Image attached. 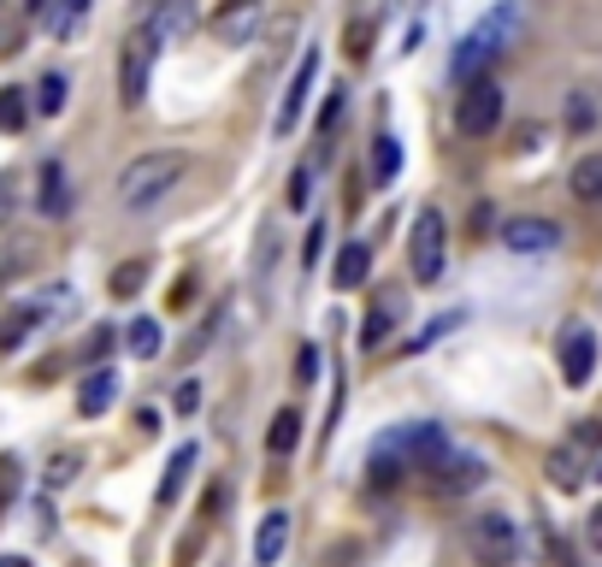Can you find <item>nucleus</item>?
Wrapping results in <instances>:
<instances>
[{
  "label": "nucleus",
  "mask_w": 602,
  "mask_h": 567,
  "mask_svg": "<svg viewBox=\"0 0 602 567\" xmlns=\"http://www.w3.org/2000/svg\"><path fill=\"white\" fill-rule=\"evenodd\" d=\"M184 184V154H137L130 166L119 172V201L130 213H142V208H154V201H166L172 189Z\"/></svg>",
  "instance_id": "obj_1"
},
{
  "label": "nucleus",
  "mask_w": 602,
  "mask_h": 567,
  "mask_svg": "<svg viewBox=\"0 0 602 567\" xmlns=\"http://www.w3.org/2000/svg\"><path fill=\"white\" fill-rule=\"evenodd\" d=\"M467 556L479 567H514L520 562V520L491 508V515H473L467 520Z\"/></svg>",
  "instance_id": "obj_2"
},
{
  "label": "nucleus",
  "mask_w": 602,
  "mask_h": 567,
  "mask_svg": "<svg viewBox=\"0 0 602 567\" xmlns=\"http://www.w3.org/2000/svg\"><path fill=\"white\" fill-rule=\"evenodd\" d=\"M514 24H520V12H514V0H503V7H496L491 19H484L479 31L461 42V54H455V78H461V83H479L484 66H491L496 54H503V42L514 36Z\"/></svg>",
  "instance_id": "obj_3"
},
{
  "label": "nucleus",
  "mask_w": 602,
  "mask_h": 567,
  "mask_svg": "<svg viewBox=\"0 0 602 567\" xmlns=\"http://www.w3.org/2000/svg\"><path fill=\"white\" fill-rule=\"evenodd\" d=\"M160 42L149 24H137L130 31V42H125V60H119V101L125 107H142V95H149V71H154V60H160Z\"/></svg>",
  "instance_id": "obj_4"
},
{
  "label": "nucleus",
  "mask_w": 602,
  "mask_h": 567,
  "mask_svg": "<svg viewBox=\"0 0 602 567\" xmlns=\"http://www.w3.org/2000/svg\"><path fill=\"white\" fill-rule=\"evenodd\" d=\"M455 125H461V137H491V130L503 125V83L496 78L467 83L461 107H455Z\"/></svg>",
  "instance_id": "obj_5"
},
{
  "label": "nucleus",
  "mask_w": 602,
  "mask_h": 567,
  "mask_svg": "<svg viewBox=\"0 0 602 567\" xmlns=\"http://www.w3.org/2000/svg\"><path fill=\"white\" fill-rule=\"evenodd\" d=\"M444 213L437 208H420L414 220V237H408V260H414V279L420 284H437L444 279Z\"/></svg>",
  "instance_id": "obj_6"
},
{
  "label": "nucleus",
  "mask_w": 602,
  "mask_h": 567,
  "mask_svg": "<svg viewBox=\"0 0 602 567\" xmlns=\"http://www.w3.org/2000/svg\"><path fill=\"white\" fill-rule=\"evenodd\" d=\"M260 19H267L260 0H225V7L213 12V36L225 42V48H248V42L260 36Z\"/></svg>",
  "instance_id": "obj_7"
},
{
  "label": "nucleus",
  "mask_w": 602,
  "mask_h": 567,
  "mask_svg": "<svg viewBox=\"0 0 602 567\" xmlns=\"http://www.w3.org/2000/svg\"><path fill=\"white\" fill-rule=\"evenodd\" d=\"M425 485H432L437 497H461V491H479V485H484V461H479V456H461V449H449V456L437 461L432 473H425Z\"/></svg>",
  "instance_id": "obj_8"
},
{
  "label": "nucleus",
  "mask_w": 602,
  "mask_h": 567,
  "mask_svg": "<svg viewBox=\"0 0 602 567\" xmlns=\"http://www.w3.org/2000/svg\"><path fill=\"white\" fill-rule=\"evenodd\" d=\"M503 243H508L514 255H550V249H562V225L520 213V220H508V225H503Z\"/></svg>",
  "instance_id": "obj_9"
},
{
  "label": "nucleus",
  "mask_w": 602,
  "mask_h": 567,
  "mask_svg": "<svg viewBox=\"0 0 602 567\" xmlns=\"http://www.w3.org/2000/svg\"><path fill=\"white\" fill-rule=\"evenodd\" d=\"M314 78H319V54H302L296 78H290L284 101H278V130H284V137L302 125V107H307V95H314Z\"/></svg>",
  "instance_id": "obj_10"
},
{
  "label": "nucleus",
  "mask_w": 602,
  "mask_h": 567,
  "mask_svg": "<svg viewBox=\"0 0 602 567\" xmlns=\"http://www.w3.org/2000/svg\"><path fill=\"white\" fill-rule=\"evenodd\" d=\"M591 373H597V338L579 326L562 331V378L579 390V385H591Z\"/></svg>",
  "instance_id": "obj_11"
},
{
  "label": "nucleus",
  "mask_w": 602,
  "mask_h": 567,
  "mask_svg": "<svg viewBox=\"0 0 602 567\" xmlns=\"http://www.w3.org/2000/svg\"><path fill=\"white\" fill-rule=\"evenodd\" d=\"M543 479H550L555 491H579L585 479H591V468H585V444L573 438L562 449H550V461H543Z\"/></svg>",
  "instance_id": "obj_12"
},
{
  "label": "nucleus",
  "mask_w": 602,
  "mask_h": 567,
  "mask_svg": "<svg viewBox=\"0 0 602 567\" xmlns=\"http://www.w3.org/2000/svg\"><path fill=\"white\" fill-rule=\"evenodd\" d=\"M396 319H402V296H378L373 308L361 314V349H385Z\"/></svg>",
  "instance_id": "obj_13"
},
{
  "label": "nucleus",
  "mask_w": 602,
  "mask_h": 567,
  "mask_svg": "<svg viewBox=\"0 0 602 567\" xmlns=\"http://www.w3.org/2000/svg\"><path fill=\"white\" fill-rule=\"evenodd\" d=\"M36 184H42V196H36L42 213H48V220H66V213H71V178H66L60 160H42Z\"/></svg>",
  "instance_id": "obj_14"
},
{
  "label": "nucleus",
  "mask_w": 602,
  "mask_h": 567,
  "mask_svg": "<svg viewBox=\"0 0 602 567\" xmlns=\"http://www.w3.org/2000/svg\"><path fill=\"white\" fill-rule=\"evenodd\" d=\"M113 397H119V373H113V367H95V373L78 385V414H90V420L107 414Z\"/></svg>",
  "instance_id": "obj_15"
},
{
  "label": "nucleus",
  "mask_w": 602,
  "mask_h": 567,
  "mask_svg": "<svg viewBox=\"0 0 602 567\" xmlns=\"http://www.w3.org/2000/svg\"><path fill=\"white\" fill-rule=\"evenodd\" d=\"M284 550H290V515H284V508H272V515L260 520V532H255V562L260 567H278Z\"/></svg>",
  "instance_id": "obj_16"
},
{
  "label": "nucleus",
  "mask_w": 602,
  "mask_h": 567,
  "mask_svg": "<svg viewBox=\"0 0 602 567\" xmlns=\"http://www.w3.org/2000/svg\"><path fill=\"white\" fill-rule=\"evenodd\" d=\"M142 24H149L160 42H172V36H184L189 24H196V7H189V0H160V7H154Z\"/></svg>",
  "instance_id": "obj_17"
},
{
  "label": "nucleus",
  "mask_w": 602,
  "mask_h": 567,
  "mask_svg": "<svg viewBox=\"0 0 602 567\" xmlns=\"http://www.w3.org/2000/svg\"><path fill=\"white\" fill-rule=\"evenodd\" d=\"M567 189L585 201V208H602V154H585L579 166L567 172Z\"/></svg>",
  "instance_id": "obj_18"
},
{
  "label": "nucleus",
  "mask_w": 602,
  "mask_h": 567,
  "mask_svg": "<svg viewBox=\"0 0 602 567\" xmlns=\"http://www.w3.org/2000/svg\"><path fill=\"white\" fill-rule=\"evenodd\" d=\"M366 272H373V249H366V243H349L343 255H337V290H361L366 284Z\"/></svg>",
  "instance_id": "obj_19"
},
{
  "label": "nucleus",
  "mask_w": 602,
  "mask_h": 567,
  "mask_svg": "<svg viewBox=\"0 0 602 567\" xmlns=\"http://www.w3.org/2000/svg\"><path fill=\"white\" fill-rule=\"evenodd\" d=\"M296 444H302V414L296 409H278L272 426H267V449L284 461V456H296Z\"/></svg>",
  "instance_id": "obj_20"
},
{
  "label": "nucleus",
  "mask_w": 602,
  "mask_h": 567,
  "mask_svg": "<svg viewBox=\"0 0 602 567\" xmlns=\"http://www.w3.org/2000/svg\"><path fill=\"white\" fill-rule=\"evenodd\" d=\"M189 468H196V444L172 449V461H166V479H160V508H172V503H178V491H184Z\"/></svg>",
  "instance_id": "obj_21"
},
{
  "label": "nucleus",
  "mask_w": 602,
  "mask_h": 567,
  "mask_svg": "<svg viewBox=\"0 0 602 567\" xmlns=\"http://www.w3.org/2000/svg\"><path fill=\"white\" fill-rule=\"evenodd\" d=\"M36 319H42V308H12L7 319H0V355H12L24 338L36 331Z\"/></svg>",
  "instance_id": "obj_22"
},
{
  "label": "nucleus",
  "mask_w": 602,
  "mask_h": 567,
  "mask_svg": "<svg viewBox=\"0 0 602 567\" xmlns=\"http://www.w3.org/2000/svg\"><path fill=\"white\" fill-rule=\"evenodd\" d=\"M83 12H90V0H54V7L42 12V24H48L54 36H71L83 24Z\"/></svg>",
  "instance_id": "obj_23"
},
{
  "label": "nucleus",
  "mask_w": 602,
  "mask_h": 567,
  "mask_svg": "<svg viewBox=\"0 0 602 567\" xmlns=\"http://www.w3.org/2000/svg\"><path fill=\"white\" fill-rule=\"evenodd\" d=\"M125 349H130L137 361H154V355H160V326H154V319H137V326L125 331Z\"/></svg>",
  "instance_id": "obj_24"
},
{
  "label": "nucleus",
  "mask_w": 602,
  "mask_h": 567,
  "mask_svg": "<svg viewBox=\"0 0 602 567\" xmlns=\"http://www.w3.org/2000/svg\"><path fill=\"white\" fill-rule=\"evenodd\" d=\"M396 172H402V149H396V137L385 130V137L373 142V178H378V184H390Z\"/></svg>",
  "instance_id": "obj_25"
},
{
  "label": "nucleus",
  "mask_w": 602,
  "mask_h": 567,
  "mask_svg": "<svg viewBox=\"0 0 602 567\" xmlns=\"http://www.w3.org/2000/svg\"><path fill=\"white\" fill-rule=\"evenodd\" d=\"M31 125V101H24V90H0V130H24Z\"/></svg>",
  "instance_id": "obj_26"
},
{
  "label": "nucleus",
  "mask_w": 602,
  "mask_h": 567,
  "mask_svg": "<svg viewBox=\"0 0 602 567\" xmlns=\"http://www.w3.org/2000/svg\"><path fill=\"white\" fill-rule=\"evenodd\" d=\"M142 279H149V260H125V267L113 272V284H107V290L125 302V296H137V290H142Z\"/></svg>",
  "instance_id": "obj_27"
},
{
  "label": "nucleus",
  "mask_w": 602,
  "mask_h": 567,
  "mask_svg": "<svg viewBox=\"0 0 602 567\" xmlns=\"http://www.w3.org/2000/svg\"><path fill=\"white\" fill-rule=\"evenodd\" d=\"M78 473H83V456H78V449H60V456L48 461V485H54V491H60V485H71Z\"/></svg>",
  "instance_id": "obj_28"
},
{
  "label": "nucleus",
  "mask_w": 602,
  "mask_h": 567,
  "mask_svg": "<svg viewBox=\"0 0 602 567\" xmlns=\"http://www.w3.org/2000/svg\"><path fill=\"white\" fill-rule=\"evenodd\" d=\"M66 90H71V83L60 78V71H48V78H42V90H36V107L42 113H60L66 107Z\"/></svg>",
  "instance_id": "obj_29"
},
{
  "label": "nucleus",
  "mask_w": 602,
  "mask_h": 567,
  "mask_svg": "<svg viewBox=\"0 0 602 567\" xmlns=\"http://www.w3.org/2000/svg\"><path fill=\"white\" fill-rule=\"evenodd\" d=\"M307 201H314V166H296L290 172V208H307Z\"/></svg>",
  "instance_id": "obj_30"
},
{
  "label": "nucleus",
  "mask_w": 602,
  "mask_h": 567,
  "mask_svg": "<svg viewBox=\"0 0 602 567\" xmlns=\"http://www.w3.org/2000/svg\"><path fill=\"white\" fill-rule=\"evenodd\" d=\"M349 54H355V60H366V42H373V24H366V19H355V24H349Z\"/></svg>",
  "instance_id": "obj_31"
},
{
  "label": "nucleus",
  "mask_w": 602,
  "mask_h": 567,
  "mask_svg": "<svg viewBox=\"0 0 602 567\" xmlns=\"http://www.w3.org/2000/svg\"><path fill=\"white\" fill-rule=\"evenodd\" d=\"M337 119H343V90H331V101L319 107V137H326V130H337Z\"/></svg>",
  "instance_id": "obj_32"
},
{
  "label": "nucleus",
  "mask_w": 602,
  "mask_h": 567,
  "mask_svg": "<svg viewBox=\"0 0 602 567\" xmlns=\"http://www.w3.org/2000/svg\"><path fill=\"white\" fill-rule=\"evenodd\" d=\"M172 402H178V414H196V409H201V385H196V378H184Z\"/></svg>",
  "instance_id": "obj_33"
},
{
  "label": "nucleus",
  "mask_w": 602,
  "mask_h": 567,
  "mask_svg": "<svg viewBox=\"0 0 602 567\" xmlns=\"http://www.w3.org/2000/svg\"><path fill=\"white\" fill-rule=\"evenodd\" d=\"M296 378H302V385H314V378H319V355H314V349H302V355H296Z\"/></svg>",
  "instance_id": "obj_34"
},
{
  "label": "nucleus",
  "mask_w": 602,
  "mask_h": 567,
  "mask_svg": "<svg viewBox=\"0 0 602 567\" xmlns=\"http://www.w3.org/2000/svg\"><path fill=\"white\" fill-rule=\"evenodd\" d=\"M12 201H19V189H12V178H7V172H0V225L12 220Z\"/></svg>",
  "instance_id": "obj_35"
},
{
  "label": "nucleus",
  "mask_w": 602,
  "mask_h": 567,
  "mask_svg": "<svg viewBox=\"0 0 602 567\" xmlns=\"http://www.w3.org/2000/svg\"><path fill=\"white\" fill-rule=\"evenodd\" d=\"M319 237H326V220H319L314 231H307V243H302V260H307V267L319 260Z\"/></svg>",
  "instance_id": "obj_36"
},
{
  "label": "nucleus",
  "mask_w": 602,
  "mask_h": 567,
  "mask_svg": "<svg viewBox=\"0 0 602 567\" xmlns=\"http://www.w3.org/2000/svg\"><path fill=\"white\" fill-rule=\"evenodd\" d=\"M585 538H591V550H602V508H591V520H585Z\"/></svg>",
  "instance_id": "obj_37"
},
{
  "label": "nucleus",
  "mask_w": 602,
  "mask_h": 567,
  "mask_svg": "<svg viewBox=\"0 0 602 567\" xmlns=\"http://www.w3.org/2000/svg\"><path fill=\"white\" fill-rule=\"evenodd\" d=\"M189 302H196V284L178 279V290H172V308H189Z\"/></svg>",
  "instance_id": "obj_38"
},
{
  "label": "nucleus",
  "mask_w": 602,
  "mask_h": 567,
  "mask_svg": "<svg viewBox=\"0 0 602 567\" xmlns=\"http://www.w3.org/2000/svg\"><path fill=\"white\" fill-rule=\"evenodd\" d=\"M0 567H31V562H24V556H0Z\"/></svg>",
  "instance_id": "obj_39"
},
{
  "label": "nucleus",
  "mask_w": 602,
  "mask_h": 567,
  "mask_svg": "<svg viewBox=\"0 0 602 567\" xmlns=\"http://www.w3.org/2000/svg\"><path fill=\"white\" fill-rule=\"evenodd\" d=\"M54 7V0H31V12H36V19H42V12H48Z\"/></svg>",
  "instance_id": "obj_40"
},
{
  "label": "nucleus",
  "mask_w": 602,
  "mask_h": 567,
  "mask_svg": "<svg viewBox=\"0 0 602 567\" xmlns=\"http://www.w3.org/2000/svg\"><path fill=\"white\" fill-rule=\"evenodd\" d=\"M591 479H602V461H597V468H591Z\"/></svg>",
  "instance_id": "obj_41"
}]
</instances>
